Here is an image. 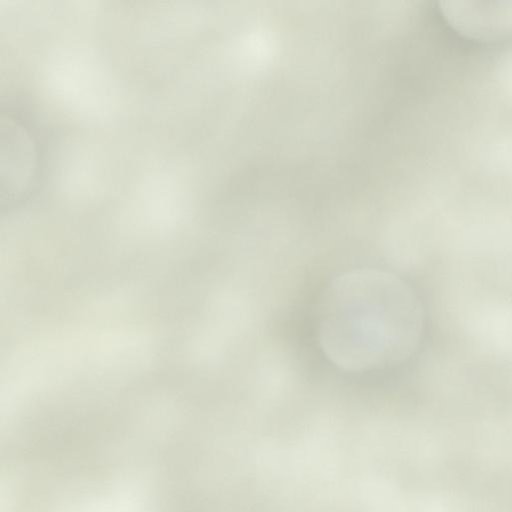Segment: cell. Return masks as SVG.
<instances>
[{
    "label": "cell",
    "mask_w": 512,
    "mask_h": 512,
    "mask_svg": "<svg viewBox=\"0 0 512 512\" xmlns=\"http://www.w3.org/2000/svg\"><path fill=\"white\" fill-rule=\"evenodd\" d=\"M316 328L326 357L337 367L364 372L401 363L417 349L423 310L411 287L374 268L342 273L323 290Z\"/></svg>",
    "instance_id": "1"
},
{
    "label": "cell",
    "mask_w": 512,
    "mask_h": 512,
    "mask_svg": "<svg viewBox=\"0 0 512 512\" xmlns=\"http://www.w3.org/2000/svg\"><path fill=\"white\" fill-rule=\"evenodd\" d=\"M440 10L462 35L479 41L512 36V1H445Z\"/></svg>",
    "instance_id": "2"
}]
</instances>
